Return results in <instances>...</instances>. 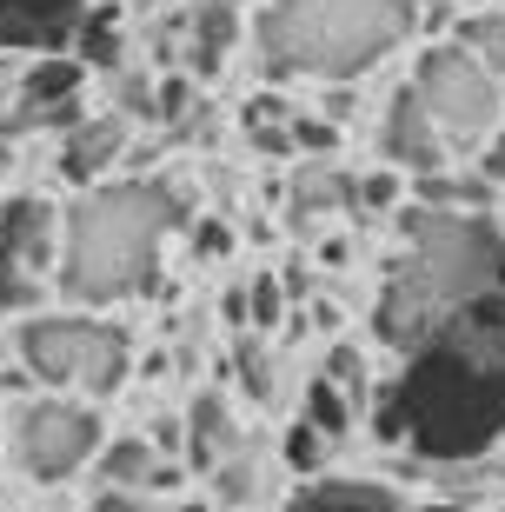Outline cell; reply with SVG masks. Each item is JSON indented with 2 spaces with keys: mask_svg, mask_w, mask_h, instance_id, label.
<instances>
[{
  "mask_svg": "<svg viewBox=\"0 0 505 512\" xmlns=\"http://www.w3.org/2000/svg\"><path fill=\"white\" fill-rule=\"evenodd\" d=\"M505 280V233L486 213H446V207H419L399 213V260L386 273L373 300L379 340L406 353L432 320H446L452 306H466L472 293Z\"/></svg>",
  "mask_w": 505,
  "mask_h": 512,
  "instance_id": "obj_3",
  "label": "cell"
},
{
  "mask_svg": "<svg viewBox=\"0 0 505 512\" xmlns=\"http://www.w3.org/2000/svg\"><path fill=\"white\" fill-rule=\"evenodd\" d=\"M359 419L419 466H479L505 439V280L432 320Z\"/></svg>",
  "mask_w": 505,
  "mask_h": 512,
  "instance_id": "obj_1",
  "label": "cell"
},
{
  "mask_svg": "<svg viewBox=\"0 0 505 512\" xmlns=\"http://www.w3.org/2000/svg\"><path fill=\"white\" fill-rule=\"evenodd\" d=\"M180 453H187V466H193V473H206V466H220L226 453H246L240 419H233L226 393H193V406H187V426H180Z\"/></svg>",
  "mask_w": 505,
  "mask_h": 512,
  "instance_id": "obj_14",
  "label": "cell"
},
{
  "mask_svg": "<svg viewBox=\"0 0 505 512\" xmlns=\"http://www.w3.org/2000/svg\"><path fill=\"white\" fill-rule=\"evenodd\" d=\"M459 40H466L479 67L492 74V87L505 94V14H479V20H459Z\"/></svg>",
  "mask_w": 505,
  "mask_h": 512,
  "instance_id": "obj_24",
  "label": "cell"
},
{
  "mask_svg": "<svg viewBox=\"0 0 505 512\" xmlns=\"http://www.w3.org/2000/svg\"><path fill=\"white\" fill-rule=\"evenodd\" d=\"M412 180H419V200H426V207H446V213H486L492 193H499L486 173H446V167L412 173Z\"/></svg>",
  "mask_w": 505,
  "mask_h": 512,
  "instance_id": "obj_18",
  "label": "cell"
},
{
  "mask_svg": "<svg viewBox=\"0 0 505 512\" xmlns=\"http://www.w3.org/2000/svg\"><path fill=\"white\" fill-rule=\"evenodd\" d=\"M293 207H300V213L353 207V173H333V167H300V180H293Z\"/></svg>",
  "mask_w": 505,
  "mask_h": 512,
  "instance_id": "obj_21",
  "label": "cell"
},
{
  "mask_svg": "<svg viewBox=\"0 0 505 512\" xmlns=\"http://www.w3.org/2000/svg\"><path fill=\"white\" fill-rule=\"evenodd\" d=\"M326 453H333V433H319L313 419H293V426H286L280 433V466L293 479H306V473H319V466H326Z\"/></svg>",
  "mask_w": 505,
  "mask_h": 512,
  "instance_id": "obj_19",
  "label": "cell"
},
{
  "mask_svg": "<svg viewBox=\"0 0 505 512\" xmlns=\"http://www.w3.org/2000/svg\"><path fill=\"white\" fill-rule=\"evenodd\" d=\"M233 34H240V14H233V0H200L187 14V74L213 80L220 74L226 47H233Z\"/></svg>",
  "mask_w": 505,
  "mask_h": 512,
  "instance_id": "obj_15",
  "label": "cell"
},
{
  "mask_svg": "<svg viewBox=\"0 0 505 512\" xmlns=\"http://www.w3.org/2000/svg\"><path fill=\"white\" fill-rule=\"evenodd\" d=\"M379 153H386V167H399V173H432V167L452 160L439 127L426 120V107L412 100V87H399V94L386 100V114H379Z\"/></svg>",
  "mask_w": 505,
  "mask_h": 512,
  "instance_id": "obj_10",
  "label": "cell"
},
{
  "mask_svg": "<svg viewBox=\"0 0 505 512\" xmlns=\"http://www.w3.org/2000/svg\"><path fill=\"white\" fill-rule=\"evenodd\" d=\"M233 360H240V386H246V399H253V406H273V399H280L273 360H266V346H260V333H253V326H240V353H233Z\"/></svg>",
  "mask_w": 505,
  "mask_h": 512,
  "instance_id": "obj_25",
  "label": "cell"
},
{
  "mask_svg": "<svg viewBox=\"0 0 505 512\" xmlns=\"http://www.w3.org/2000/svg\"><path fill=\"white\" fill-rule=\"evenodd\" d=\"M100 486H120V493H147V466H153V439L147 433H120L100 439V453L87 459Z\"/></svg>",
  "mask_w": 505,
  "mask_h": 512,
  "instance_id": "obj_17",
  "label": "cell"
},
{
  "mask_svg": "<svg viewBox=\"0 0 505 512\" xmlns=\"http://www.w3.org/2000/svg\"><path fill=\"white\" fill-rule=\"evenodd\" d=\"M206 486H213V506H253V499H260V466H253V459L246 453H226L220 466H206Z\"/></svg>",
  "mask_w": 505,
  "mask_h": 512,
  "instance_id": "obj_20",
  "label": "cell"
},
{
  "mask_svg": "<svg viewBox=\"0 0 505 512\" xmlns=\"http://www.w3.org/2000/svg\"><path fill=\"white\" fill-rule=\"evenodd\" d=\"M419 27V0H266L253 20L260 74L286 80H359Z\"/></svg>",
  "mask_w": 505,
  "mask_h": 512,
  "instance_id": "obj_4",
  "label": "cell"
},
{
  "mask_svg": "<svg viewBox=\"0 0 505 512\" xmlns=\"http://www.w3.org/2000/svg\"><path fill=\"white\" fill-rule=\"evenodd\" d=\"M67 47H74L87 67H107V74H113V67L127 60V14H120L113 0H87V7H80V20H74V40H67Z\"/></svg>",
  "mask_w": 505,
  "mask_h": 512,
  "instance_id": "obj_16",
  "label": "cell"
},
{
  "mask_svg": "<svg viewBox=\"0 0 505 512\" xmlns=\"http://www.w3.org/2000/svg\"><path fill=\"white\" fill-rule=\"evenodd\" d=\"M80 94H87V60L67 54V47H54V54H40L27 74H20L14 100H20V114L40 120V127H74L80 120Z\"/></svg>",
  "mask_w": 505,
  "mask_h": 512,
  "instance_id": "obj_9",
  "label": "cell"
},
{
  "mask_svg": "<svg viewBox=\"0 0 505 512\" xmlns=\"http://www.w3.org/2000/svg\"><path fill=\"white\" fill-rule=\"evenodd\" d=\"M100 413L87 399H67V393H47L40 399H20L14 413L0 419V453L14 459L20 479H40V486H60L74 479L87 459L100 453Z\"/></svg>",
  "mask_w": 505,
  "mask_h": 512,
  "instance_id": "obj_6",
  "label": "cell"
},
{
  "mask_svg": "<svg viewBox=\"0 0 505 512\" xmlns=\"http://www.w3.org/2000/svg\"><path fill=\"white\" fill-rule=\"evenodd\" d=\"M187 207L167 180H87L74 213H60L54 293L67 306H120L153 293Z\"/></svg>",
  "mask_w": 505,
  "mask_h": 512,
  "instance_id": "obj_2",
  "label": "cell"
},
{
  "mask_svg": "<svg viewBox=\"0 0 505 512\" xmlns=\"http://www.w3.org/2000/svg\"><path fill=\"white\" fill-rule=\"evenodd\" d=\"M406 87H412V100L426 107V120L439 127L446 153H472L479 140H492V127H499V100L505 94L492 87V74L479 67V54H472L466 40L426 47Z\"/></svg>",
  "mask_w": 505,
  "mask_h": 512,
  "instance_id": "obj_7",
  "label": "cell"
},
{
  "mask_svg": "<svg viewBox=\"0 0 505 512\" xmlns=\"http://www.w3.org/2000/svg\"><path fill=\"white\" fill-rule=\"evenodd\" d=\"M60 266V207L47 193L0 200V313H34L54 293Z\"/></svg>",
  "mask_w": 505,
  "mask_h": 512,
  "instance_id": "obj_8",
  "label": "cell"
},
{
  "mask_svg": "<svg viewBox=\"0 0 505 512\" xmlns=\"http://www.w3.org/2000/svg\"><path fill=\"white\" fill-rule=\"evenodd\" d=\"M0 419H7V413H0Z\"/></svg>",
  "mask_w": 505,
  "mask_h": 512,
  "instance_id": "obj_27",
  "label": "cell"
},
{
  "mask_svg": "<svg viewBox=\"0 0 505 512\" xmlns=\"http://www.w3.org/2000/svg\"><path fill=\"white\" fill-rule=\"evenodd\" d=\"M286 506L293 512H399L406 493L386 486L379 473H326V466H319V473L293 479Z\"/></svg>",
  "mask_w": 505,
  "mask_h": 512,
  "instance_id": "obj_11",
  "label": "cell"
},
{
  "mask_svg": "<svg viewBox=\"0 0 505 512\" xmlns=\"http://www.w3.org/2000/svg\"><path fill=\"white\" fill-rule=\"evenodd\" d=\"M300 413L313 419L319 433H333V439H346V433H353V419H359V413H353V399L339 393L326 373H319V380H306V406H300Z\"/></svg>",
  "mask_w": 505,
  "mask_h": 512,
  "instance_id": "obj_22",
  "label": "cell"
},
{
  "mask_svg": "<svg viewBox=\"0 0 505 512\" xmlns=\"http://www.w3.org/2000/svg\"><path fill=\"white\" fill-rule=\"evenodd\" d=\"M326 380L353 399V413H366V406H373V366H366V353H359V346L339 340L333 353H326Z\"/></svg>",
  "mask_w": 505,
  "mask_h": 512,
  "instance_id": "obj_23",
  "label": "cell"
},
{
  "mask_svg": "<svg viewBox=\"0 0 505 512\" xmlns=\"http://www.w3.org/2000/svg\"><path fill=\"white\" fill-rule=\"evenodd\" d=\"M226 247H233V233H226L220 220H200V227H193V253H200V260H220Z\"/></svg>",
  "mask_w": 505,
  "mask_h": 512,
  "instance_id": "obj_26",
  "label": "cell"
},
{
  "mask_svg": "<svg viewBox=\"0 0 505 512\" xmlns=\"http://www.w3.org/2000/svg\"><path fill=\"white\" fill-rule=\"evenodd\" d=\"M87 0H0V47L7 54H54L74 40Z\"/></svg>",
  "mask_w": 505,
  "mask_h": 512,
  "instance_id": "obj_12",
  "label": "cell"
},
{
  "mask_svg": "<svg viewBox=\"0 0 505 512\" xmlns=\"http://www.w3.org/2000/svg\"><path fill=\"white\" fill-rule=\"evenodd\" d=\"M14 360L34 386L107 399L127 380L133 346L113 320H100V306H74V313H20Z\"/></svg>",
  "mask_w": 505,
  "mask_h": 512,
  "instance_id": "obj_5",
  "label": "cell"
},
{
  "mask_svg": "<svg viewBox=\"0 0 505 512\" xmlns=\"http://www.w3.org/2000/svg\"><path fill=\"white\" fill-rule=\"evenodd\" d=\"M127 153V120L113 114H80L74 127H60V173L87 187V180H107V167H120Z\"/></svg>",
  "mask_w": 505,
  "mask_h": 512,
  "instance_id": "obj_13",
  "label": "cell"
}]
</instances>
